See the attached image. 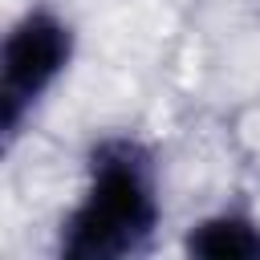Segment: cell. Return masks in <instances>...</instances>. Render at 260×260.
<instances>
[{
	"mask_svg": "<svg viewBox=\"0 0 260 260\" xmlns=\"http://www.w3.org/2000/svg\"><path fill=\"white\" fill-rule=\"evenodd\" d=\"M162 171L146 138L118 130L89 142L81 187L65 207L53 256L61 260H130L146 256L162 228Z\"/></svg>",
	"mask_w": 260,
	"mask_h": 260,
	"instance_id": "1",
	"label": "cell"
},
{
	"mask_svg": "<svg viewBox=\"0 0 260 260\" xmlns=\"http://www.w3.org/2000/svg\"><path fill=\"white\" fill-rule=\"evenodd\" d=\"M77 61V24L53 4H28L0 41V142L12 150Z\"/></svg>",
	"mask_w": 260,
	"mask_h": 260,
	"instance_id": "2",
	"label": "cell"
},
{
	"mask_svg": "<svg viewBox=\"0 0 260 260\" xmlns=\"http://www.w3.org/2000/svg\"><path fill=\"white\" fill-rule=\"evenodd\" d=\"M179 252L191 260H260V215L236 203L211 207L183 228Z\"/></svg>",
	"mask_w": 260,
	"mask_h": 260,
	"instance_id": "3",
	"label": "cell"
}]
</instances>
